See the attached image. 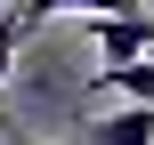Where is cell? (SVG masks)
<instances>
[{
	"instance_id": "cell-1",
	"label": "cell",
	"mask_w": 154,
	"mask_h": 145,
	"mask_svg": "<svg viewBox=\"0 0 154 145\" xmlns=\"http://www.w3.org/2000/svg\"><path fill=\"white\" fill-rule=\"evenodd\" d=\"M138 8H146V0H24L16 16H24V32H41L49 16H81V24H89V16H138Z\"/></svg>"
},
{
	"instance_id": "cell-2",
	"label": "cell",
	"mask_w": 154,
	"mask_h": 145,
	"mask_svg": "<svg viewBox=\"0 0 154 145\" xmlns=\"http://www.w3.org/2000/svg\"><path fill=\"white\" fill-rule=\"evenodd\" d=\"M81 145H154V105H122V113H106V121H89Z\"/></svg>"
},
{
	"instance_id": "cell-3",
	"label": "cell",
	"mask_w": 154,
	"mask_h": 145,
	"mask_svg": "<svg viewBox=\"0 0 154 145\" xmlns=\"http://www.w3.org/2000/svg\"><path fill=\"white\" fill-rule=\"evenodd\" d=\"M97 81H106V89H122L130 105H154V57H146V65H122V73H97Z\"/></svg>"
},
{
	"instance_id": "cell-4",
	"label": "cell",
	"mask_w": 154,
	"mask_h": 145,
	"mask_svg": "<svg viewBox=\"0 0 154 145\" xmlns=\"http://www.w3.org/2000/svg\"><path fill=\"white\" fill-rule=\"evenodd\" d=\"M16 48H24V16H16V8H0V81L16 73Z\"/></svg>"
},
{
	"instance_id": "cell-5",
	"label": "cell",
	"mask_w": 154,
	"mask_h": 145,
	"mask_svg": "<svg viewBox=\"0 0 154 145\" xmlns=\"http://www.w3.org/2000/svg\"><path fill=\"white\" fill-rule=\"evenodd\" d=\"M0 8H24V0H0Z\"/></svg>"
},
{
	"instance_id": "cell-6",
	"label": "cell",
	"mask_w": 154,
	"mask_h": 145,
	"mask_svg": "<svg viewBox=\"0 0 154 145\" xmlns=\"http://www.w3.org/2000/svg\"><path fill=\"white\" fill-rule=\"evenodd\" d=\"M8 145H32V137H8Z\"/></svg>"
}]
</instances>
